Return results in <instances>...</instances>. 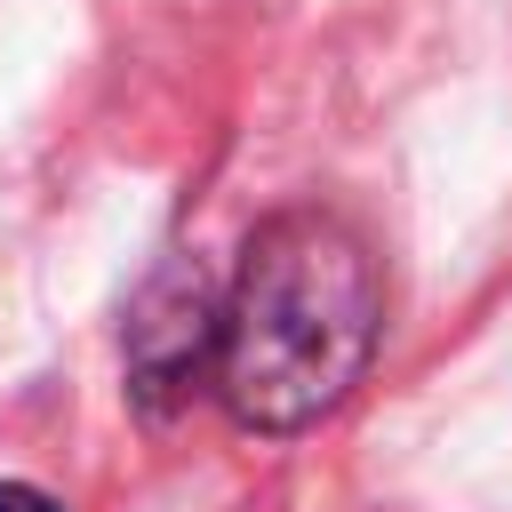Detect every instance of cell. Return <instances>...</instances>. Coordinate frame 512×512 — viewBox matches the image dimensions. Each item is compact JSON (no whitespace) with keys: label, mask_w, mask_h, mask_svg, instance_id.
Here are the masks:
<instances>
[{"label":"cell","mask_w":512,"mask_h":512,"mask_svg":"<svg viewBox=\"0 0 512 512\" xmlns=\"http://www.w3.org/2000/svg\"><path fill=\"white\" fill-rule=\"evenodd\" d=\"M384 328L368 240L328 208H280L248 232L224 296L216 400L248 432H312L352 400Z\"/></svg>","instance_id":"6da1fadb"},{"label":"cell","mask_w":512,"mask_h":512,"mask_svg":"<svg viewBox=\"0 0 512 512\" xmlns=\"http://www.w3.org/2000/svg\"><path fill=\"white\" fill-rule=\"evenodd\" d=\"M120 352H128V400L144 416H176V408H192L216 384L224 296H216V280H208L200 256H160L152 264V280L128 304Z\"/></svg>","instance_id":"7a4b0ae2"},{"label":"cell","mask_w":512,"mask_h":512,"mask_svg":"<svg viewBox=\"0 0 512 512\" xmlns=\"http://www.w3.org/2000/svg\"><path fill=\"white\" fill-rule=\"evenodd\" d=\"M0 512H64L48 488H32V480H0Z\"/></svg>","instance_id":"3957f363"}]
</instances>
